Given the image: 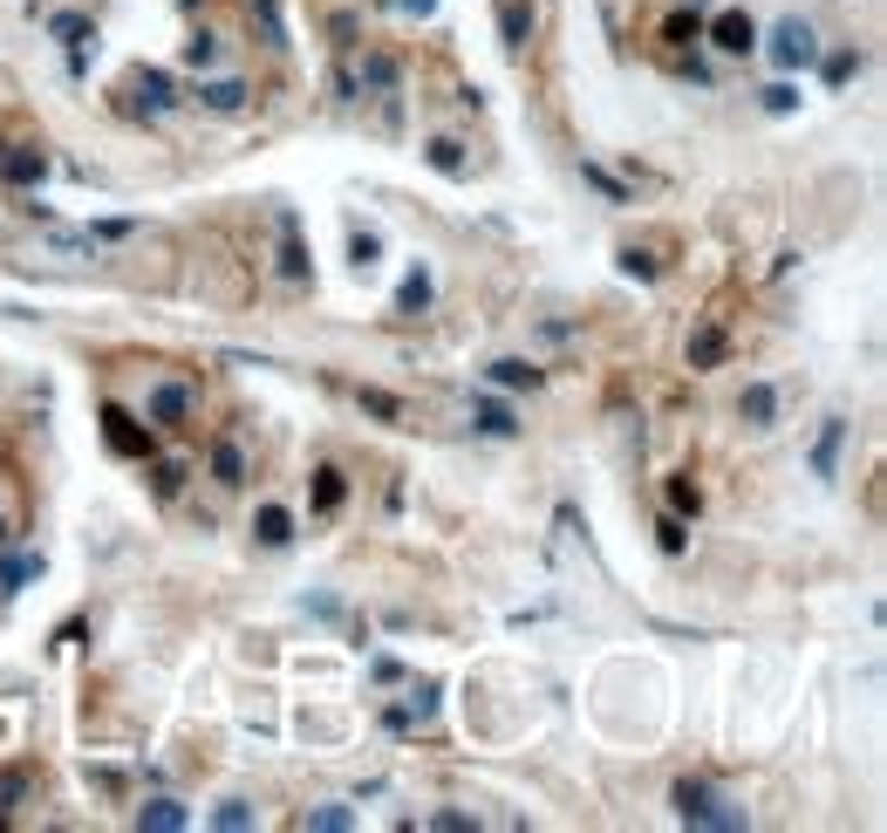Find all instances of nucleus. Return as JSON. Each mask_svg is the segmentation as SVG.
I'll return each instance as SVG.
<instances>
[{"label": "nucleus", "instance_id": "obj_19", "mask_svg": "<svg viewBox=\"0 0 887 833\" xmlns=\"http://www.w3.org/2000/svg\"><path fill=\"white\" fill-rule=\"evenodd\" d=\"M362 411H375V417H396V396H383V390H362Z\"/></svg>", "mask_w": 887, "mask_h": 833}, {"label": "nucleus", "instance_id": "obj_16", "mask_svg": "<svg viewBox=\"0 0 887 833\" xmlns=\"http://www.w3.org/2000/svg\"><path fill=\"white\" fill-rule=\"evenodd\" d=\"M663 35H669L676 48H682V41H703V21H697V14H669V28H663Z\"/></svg>", "mask_w": 887, "mask_h": 833}, {"label": "nucleus", "instance_id": "obj_3", "mask_svg": "<svg viewBox=\"0 0 887 833\" xmlns=\"http://www.w3.org/2000/svg\"><path fill=\"white\" fill-rule=\"evenodd\" d=\"M710 41H717L724 48V56H751V48H757V28H751V14L744 8H724L717 21H710V28H703Z\"/></svg>", "mask_w": 887, "mask_h": 833}, {"label": "nucleus", "instance_id": "obj_10", "mask_svg": "<svg viewBox=\"0 0 887 833\" xmlns=\"http://www.w3.org/2000/svg\"><path fill=\"white\" fill-rule=\"evenodd\" d=\"M342 492H348V486H342V471H335V465H321V471H315V513H335V506H342Z\"/></svg>", "mask_w": 887, "mask_h": 833}, {"label": "nucleus", "instance_id": "obj_20", "mask_svg": "<svg viewBox=\"0 0 887 833\" xmlns=\"http://www.w3.org/2000/svg\"><path fill=\"white\" fill-rule=\"evenodd\" d=\"M21 793H28V779H21V772L0 779V820H8V799H21Z\"/></svg>", "mask_w": 887, "mask_h": 833}, {"label": "nucleus", "instance_id": "obj_13", "mask_svg": "<svg viewBox=\"0 0 887 833\" xmlns=\"http://www.w3.org/2000/svg\"><path fill=\"white\" fill-rule=\"evenodd\" d=\"M198 103H206V110H239L246 103V83H206V89H198Z\"/></svg>", "mask_w": 887, "mask_h": 833}, {"label": "nucleus", "instance_id": "obj_18", "mask_svg": "<svg viewBox=\"0 0 887 833\" xmlns=\"http://www.w3.org/2000/svg\"><path fill=\"white\" fill-rule=\"evenodd\" d=\"M177 486H185V465H177V458H171V465H158V499H171Z\"/></svg>", "mask_w": 887, "mask_h": 833}, {"label": "nucleus", "instance_id": "obj_15", "mask_svg": "<svg viewBox=\"0 0 887 833\" xmlns=\"http://www.w3.org/2000/svg\"><path fill=\"white\" fill-rule=\"evenodd\" d=\"M137 820H144V826H164V833H171V826H185V813H177L171 799H150V806H144Z\"/></svg>", "mask_w": 887, "mask_h": 833}, {"label": "nucleus", "instance_id": "obj_6", "mask_svg": "<svg viewBox=\"0 0 887 833\" xmlns=\"http://www.w3.org/2000/svg\"><path fill=\"white\" fill-rule=\"evenodd\" d=\"M212 478H219V486H246V451H239L233 438L212 444Z\"/></svg>", "mask_w": 887, "mask_h": 833}, {"label": "nucleus", "instance_id": "obj_1", "mask_svg": "<svg viewBox=\"0 0 887 833\" xmlns=\"http://www.w3.org/2000/svg\"><path fill=\"white\" fill-rule=\"evenodd\" d=\"M192 417H198V383H158V390H150V424L185 431Z\"/></svg>", "mask_w": 887, "mask_h": 833}, {"label": "nucleus", "instance_id": "obj_5", "mask_svg": "<svg viewBox=\"0 0 887 833\" xmlns=\"http://www.w3.org/2000/svg\"><path fill=\"white\" fill-rule=\"evenodd\" d=\"M41 171H48V158H41V144H28V137H21V144L8 150V179H14V185H35Z\"/></svg>", "mask_w": 887, "mask_h": 833}, {"label": "nucleus", "instance_id": "obj_9", "mask_svg": "<svg viewBox=\"0 0 887 833\" xmlns=\"http://www.w3.org/2000/svg\"><path fill=\"white\" fill-rule=\"evenodd\" d=\"M294 540V513L287 506H260V547H287Z\"/></svg>", "mask_w": 887, "mask_h": 833}, {"label": "nucleus", "instance_id": "obj_4", "mask_svg": "<svg viewBox=\"0 0 887 833\" xmlns=\"http://www.w3.org/2000/svg\"><path fill=\"white\" fill-rule=\"evenodd\" d=\"M103 431H110V444L123 451V458H150V431H137L131 411H116V403H110V411H103Z\"/></svg>", "mask_w": 887, "mask_h": 833}, {"label": "nucleus", "instance_id": "obj_22", "mask_svg": "<svg viewBox=\"0 0 887 833\" xmlns=\"http://www.w3.org/2000/svg\"><path fill=\"white\" fill-rule=\"evenodd\" d=\"M0 540H8V513H0Z\"/></svg>", "mask_w": 887, "mask_h": 833}, {"label": "nucleus", "instance_id": "obj_8", "mask_svg": "<svg viewBox=\"0 0 887 833\" xmlns=\"http://www.w3.org/2000/svg\"><path fill=\"white\" fill-rule=\"evenodd\" d=\"M724 328H697V335H690V369H717L724 363Z\"/></svg>", "mask_w": 887, "mask_h": 833}, {"label": "nucleus", "instance_id": "obj_11", "mask_svg": "<svg viewBox=\"0 0 887 833\" xmlns=\"http://www.w3.org/2000/svg\"><path fill=\"white\" fill-rule=\"evenodd\" d=\"M492 383H505V390H532V383H540V369L519 363V356H505V363H492Z\"/></svg>", "mask_w": 887, "mask_h": 833}, {"label": "nucleus", "instance_id": "obj_14", "mask_svg": "<svg viewBox=\"0 0 887 833\" xmlns=\"http://www.w3.org/2000/svg\"><path fill=\"white\" fill-rule=\"evenodd\" d=\"M738 411H744V417L757 424V431H765V424H772V390H765V383H751V390H744V403H738Z\"/></svg>", "mask_w": 887, "mask_h": 833}, {"label": "nucleus", "instance_id": "obj_21", "mask_svg": "<svg viewBox=\"0 0 887 833\" xmlns=\"http://www.w3.org/2000/svg\"><path fill=\"white\" fill-rule=\"evenodd\" d=\"M669 506H682V513H697V486H682V478H676V486H669Z\"/></svg>", "mask_w": 887, "mask_h": 833}, {"label": "nucleus", "instance_id": "obj_12", "mask_svg": "<svg viewBox=\"0 0 887 833\" xmlns=\"http://www.w3.org/2000/svg\"><path fill=\"white\" fill-rule=\"evenodd\" d=\"M840 438H847V424L833 417V424H826V438H820V451H813V465H820V478H833V465H840Z\"/></svg>", "mask_w": 887, "mask_h": 833}, {"label": "nucleus", "instance_id": "obj_7", "mask_svg": "<svg viewBox=\"0 0 887 833\" xmlns=\"http://www.w3.org/2000/svg\"><path fill=\"white\" fill-rule=\"evenodd\" d=\"M498 28H505V48H526L532 41V8L526 0H498Z\"/></svg>", "mask_w": 887, "mask_h": 833}, {"label": "nucleus", "instance_id": "obj_2", "mask_svg": "<svg viewBox=\"0 0 887 833\" xmlns=\"http://www.w3.org/2000/svg\"><path fill=\"white\" fill-rule=\"evenodd\" d=\"M813 56H820L813 28H805L799 14H792V21H778V35H772V62H778V69H805Z\"/></svg>", "mask_w": 887, "mask_h": 833}, {"label": "nucleus", "instance_id": "obj_17", "mask_svg": "<svg viewBox=\"0 0 887 833\" xmlns=\"http://www.w3.org/2000/svg\"><path fill=\"white\" fill-rule=\"evenodd\" d=\"M478 431H492V438H513V411H498V403H485V411H478Z\"/></svg>", "mask_w": 887, "mask_h": 833}]
</instances>
